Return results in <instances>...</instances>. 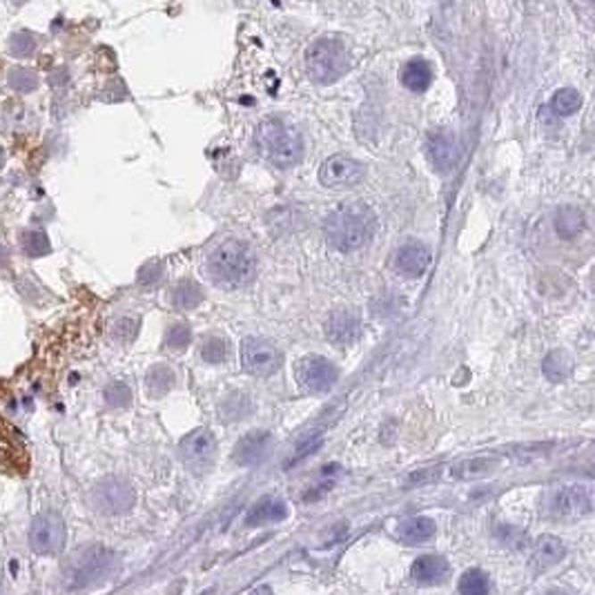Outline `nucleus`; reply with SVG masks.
Here are the masks:
<instances>
[{"label":"nucleus","instance_id":"obj_11","mask_svg":"<svg viewBox=\"0 0 595 595\" xmlns=\"http://www.w3.org/2000/svg\"><path fill=\"white\" fill-rule=\"evenodd\" d=\"M339 373L333 361L326 357L310 355L303 357L297 364V382L308 393H326L335 386Z\"/></svg>","mask_w":595,"mask_h":595},{"label":"nucleus","instance_id":"obj_9","mask_svg":"<svg viewBox=\"0 0 595 595\" xmlns=\"http://www.w3.org/2000/svg\"><path fill=\"white\" fill-rule=\"evenodd\" d=\"M214 453H217V442H214L212 433L199 428V431H192L190 435H186L178 444V455H181V462L190 468L194 475L201 473H208L210 467L214 462Z\"/></svg>","mask_w":595,"mask_h":595},{"label":"nucleus","instance_id":"obj_41","mask_svg":"<svg viewBox=\"0 0 595 595\" xmlns=\"http://www.w3.org/2000/svg\"><path fill=\"white\" fill-rule=\"evenodd\" d=\"M453 3V0H442V4H450Z\"/></svg>","mask_w":595,"mask_h":595},{"label":"nucleus","instance_id":"obj_17","mask_svg":"<svg viewBox=\"0 0 595 595\" xmlns=\"http://www.w3.org/2000/svg\"><path fill=\"white\" fill-rule=\"evenodd\" d=\"M566 556V547L556 535H542L533 544V565L535 569L547 571L551 566L560 565Z\"/></svg>","mask_w":595,"mask_h":595},{"label":"nucleus","instance_id":"obj_32","mask_svg":"<svg viewBox=\"0 0 595 595\" xmlns=\"http://www.w3.org/2000/svg\"><path fill=\"white\" fill-rule=\"evenodd\" d=\"M227 355H230V346H227L226 339L221 337L205 339L203 348H201V357H203V361H208V364H223V361L227 359Z\"/></svg>","mask_w":595,"mask_h":595},{"label":"nucleus","instance_id":"obj_33","mask_svg":"<svg viewBox=\"0 0 595 595\" xmlns=\"http://www.w3.org/2000/svg\"><path fill=\"white\" fill-rule=\"evenodd\" d=\"M105 401L114 406V409H123V406H129V401H132V391H129L128 384L114 382L105 388Z\"/></svg>","mask_w":595,"mask_h":595},{"label":"nucleus","instance_id":"obj_7","mask_svg":"<svg viewBox=\"0 0 595 595\" xmlns=\"http://www.w3.org/2000/svg\"><path fill=\"white\" fill-rule=\"evenodd\" d=\"M92 500V507L98 513H105V516H120V513H128L134 507V489L120 477H105V480L98 482L96 486L89 493Z\"/></svg>","mask_w":595,"mask_h":595},{"label":"nucleus","instance_id":"obj_14","mask_svg":"<svg viewBox=\"0 0 595 595\" xmlns=\"http://www.w3.org/2000/svg\"><path fill=\"white\" fill-rule=\"evenodd\" d=\"M361 324L357 319V315L346 308H337V310L330 312V317L326 319V337L335 343V346H351L359 339Z\"/></svg>","mask_w":595,"mask_h":595},{"label":"nucleus","instance_id":"obj_10","mask_svg":"<svg viewBox=\"0 0 595 595\" xmlns=\"http://www.w3.org/2000/svg\"><path fill=\"white\" fill-rule=\"evenodd\" d=\"M364 178V165L346 154L326 159L319 168V181L330 190H348Z\"/></svg>","mask_w":595,"mask_h":595},{"label":"nucleus","instance_id":"obj_16","mask_svg":"<svg viewBox=\"0 0 595 595\" xmlns=\"http://www.w3.org/2000/svg\"><path fill=\"white\" fill-rule=\"evenodd\" d=\"M270 444H272L270 433L252 431L236 442L235 455H232V458H235V462L241 464V467H250V464H257L266 458Z\"/></svg>","mask_w":595,"mask_h":595},{"label":"nucleus","instance_id":"obj_8","mask_svg":"<svg viewBox=\"0 0 595 595\" xmlns=\"http://www.w3.org/2000/svg\"><path fill=\"white\" fill-rule=\"evenodd\" d=\"M241 364L254 377H270L279 370L281 352L266 339L248 337L241 343Z\"/></svg>","mask_w":595,"mask_h":595},{"label":"nucleus","instance_id":"obj_19","mask_svg":"<svg viewBox=\"0 0 595 595\" xmlns=\"http://www.w3.org/2000/svg\"><path fill=\"white\" fill-rule=\"evenodd\" d=\"M288 517V507L285 502L277 498H263L250 508L248 517H245V525L248 526H263V525H275Z\"/></svg>","mask_w":595,"mask_h":595},{"label":"nucleus","instance_id":"obj_26","mask_svg":"<svg viewBox=\"0 0 595 595\" xmlns=\"http://www.w3.org/2000/svg\"><path fill=\"white\" fill-rule=\"evenodd\" d=\"M21 248H22V252H25V257H29V259L47 257V254L52 252V244H49L47 235L40 230L22 232Z\"/></svg>","mask_w":595,"mask_h":595},{"label":"nucleus","instance_id":"obj_37","mask_svg":"<svg viewBox=\"0 0 595 595\" xmlns=\"http://www.w3.org/2000/svg\"><path fill=\"white\" fill-rule=\"evenodd\" d=\"M159 279H161V266H159V263H150V266L143 268L141 275H138V281H141L143 285H152V284H156Z\"/></svg>","mask_w":595,"mask_h":595},{"label":"nucleus","instance_id":"obj_29","mask_svg":"<svg viewBox=\"0 0 595 595\" xmlns=\"http://www.w3.org/2000/svg\"><path fill=\"white\" fill-rule=\"evenodd\" d=\"M36 47H38V38H36L34 31H27V29H21V31H16V34H12V38H9V43H7L9 54L16 58L34 56Z\"/></svg>","mask_w":595,"mask_h":595},{"label":"nucleus","instance_id":"obj_1","mask_svg":"<svg viewBox=\"0 0 595 595\" xmlns=\"http://www.w3.org/2000/svg\"><path fill=\"white\" fill-rule=\"evenodd\" d=\"M375 232V214L364 203H342L326 217L324 235L339 252L364 248Z\"/></svg>","mask_w":595,"mask_h":595},{"label":"nucleus","instance_id":"obj_15","mask_svg":"<svg viewBox=\"0 0 595 595\" xmlns=\"http://www.w3.org/2000/svg\"><path fill=\"white\" fill-rule=\"evenodd\" d=\"M428 159H431L433 168L442 174L453 172L455 163H458V147H455L453 134L446 129H437L428 136Z\"/></svg>","mask_w":595,"mask_h":595},{"label":"nucleus","instance_id":"obj_25","mask_svg":"<svg viewBox=\"0 0 595 595\" xmlns=\"http://www.w3.org/2000/svg\"><path fill=\"white\" fill-rule=\"evenodd\" d=\"M145 386H147V393H150V397L159 400V397H163L165 393L172 391L174 373L165 364L152 366L150 373H147Z\"/></svg>","mask_w":595,"mask_h":595},{"label":"nucleus","instance_id":"obj_31","mask_svg":"<svg viewBox=\"0 0 595 595\" xmlns=\"http://www.w3.org/2000/svg\"><path fill=\"white\" fill-rule=\"evenodd\" d=\"M491 591V583L486 578V574H482L480 569H471L462 575L459 580V593L464 595H484Z\"/></svg>","mask_w":595,"mask_h":595},{"label":"nucleus","instance_id":"obj_39","mask_svg":"<svg viewBox=\"0 0 595 595\" xmlns=\"http://www.w3.org/2000/svg\"><path fill=\"white\" fill-rule=\"evenodd\" d=\"M3 163H4V152L3 147H0V168H3Z\"/></svg>","mask_w":595,"mask_h":595},{"label":"nucleus","instance_id":"obj_23","mask_svg":"<svg viewBox=\"0 0 595 595\" xmlns=\"http://www.w3.org/2000/svg\"><path fill=\"white\" fill-rule=\"evenodd\" d=\"M571 370H574V359L569 357V352L553 351L544 357L542 373L549 382H553V384L565 382V379H569Z\"/></svg>","mask_w":595,"mask_h":595},{"label":"nucleus","instance_id":"obj_36","mask_svg":"<svg viewBox=\"0 0 595 595\" xmlns=\"http://www.w3.org/2000/svg\"><path fill=\"white\" fill-rule=\"evenodd\" d=\"M437 477H440V467L422 468V471L410 473L409 480H406V486H422V484H428V482H435Z\"/></svg>","mask_w":595,"mask_h":595},{"label":"nucleus","instance_id":"obj_6","mask_svg":"<svg viewBox=\"0 0 595 595\" xmlns=\"http://www.w3.org/2000/svg\"><path fill=\"white\" fill-rule=\"evenodd\" d=\"M67 544L65 522L58 513H38L29 526V549L38 556H58Z\"/></svg>","mask_w":595,"mask_h":595},{"label":"nucleus","instance_id":"obj_38","mask_svg":"<svg viewBox=\"0 0 595 595\" xmlns=\"http://www.w3.org/2000/svg\"><path fill=\"white\" fill-rule=\"evenodd\" d=\"M9 263V250L4 245H0V268H4Z\"/></svg>","mask_w":595,"mask_h":595},{"label":"nucleus","instance_id":"obj_21","mask_svg":"<svg viewBox=\"0 0 595 595\" xmlns=\"http://www.w3.org/2000/svg\"><path fill=\"white\" fill-rule=\"evenodd\" d=\"M397 538L406 544H424L435 538V522L431 517H409L397 526Z\"/></svg>","mask_w":595,"mask_h":595},{"label":"nucleus","instance_id":"obj_27","mask_svg":"<svg viewBox=\"0 0 595 595\" xmlns=\"http://www.w3.org/2000/svg\"><path fill=\"white\" fill-rule=\"evenodd\" d=\"M7 83L13 92L31 94L38 87V74L29 67H12L7 74Z\"/></svg>","mask_w":595,"mask_h":595},{"label":"nucleus","instance_id":"obj_20","mask_svg":"<svg viewBox=\"0 0 595 595\" xmlns=\"http://www.w3.org/2000/svg\"><path fill=\"white\" fill-rule=\"evenodd\" d=\"M449 575V562L440 556H422L410 566V578L422 584H435Z\"/></svg>","mask_w":595,"mask_h":595},{"label":"nucleus","instance_id":"obj_42","mask_svg":"<svg viewBox=\"0 0 595 595\" xmlns=\"http://www.w3.org/2000/svg\"><path fill=\"white\" fill-rule=\"evenodd\" d=\"M583 3H591V0H583Z\"/></svg>","mask_w":595,"mask_h":595},{"label":"nucleus","instance_id":"obj_18","mask_svg":"<svg viewBox=\"0 0 595 595\" xmlns=\"http://www.w3.org/2000/svg\"><path fill=\"white\" fill-rule=\"evenodd\" d=\"M553 227H556V235L560 239L571 241L578 235H583L584 227H587V217L575 205H562L556 212V217H553Z\"/></svg>","mask_w":595,"mask_h":595},{"label":"nucleus","instance_id":"obj_22","mask_svg":"<svg viewBox=\"0 0 595 595\" xmlns=\"http://www.w3.org/2000/svg\"><path fill=\"white\" fill-rule=\"evenodd\" d=\"M401 83L410 92H426L433 83V67L422 58H413L401 70Z\"/></svg>","mask_w":595,"mask_h":595},{"label":"nucleus","instance_id":"obj_2","mask_svg":"<svg viewBox=\"0 0 595 595\" xmlns=\"http://www.w3.org/2000/svg\"><path fill=\"white\" fill-rule=\"evenodd\" d=\"M208 270L217 284L226 288H241L250 284L257 272V254L245 241L230 239L210 254Z\"/></svg>","mask_w":595,"mask_h":595},{"label":"nucleus","instance_id":"obj_34","mask_svg":"<svg viewBox=\"0 0 595 595\" xmlns=\"http://www.w3.org/2000/svg\"><path fill=\"white\" fill-rule=\"evenodd\" d=\"M192 339V330L187 324H177L168 330L165 335V346L172 348V351H183V348L190 343Z\"/></svg>","mask_w":595,"mask_h":595},{"label":"nucleus","instance_id":"obj_3","mask_svg":"<svg viewBox=\"0 0 595 595\" xmlns=\"http://www.w3.org/2000/svg\"><path fill=\"white\" fill-rule=\"evenodd\" d=\"M119 556L105 547L80 549L62 566V578L70 589H89L107 583L119 574Z\"/></svg>","mask_w":595,"mask_h":595},{"label":"nucleus","instance_id":"obj_40","mask_svg":"<svg viewBox=\"0 0 595 595\" xmlns=\"http://www.w3.org/2000/svg\"><path fill=\"white\" fill-rule=\"evenodd\" d=\"M13 4H22V3H27V0H12Z\"/></svg>","mask_w":595,"mask_h":595},{"label":"nucleus","instance_id":"obj_5","mask_svg":"<svg viewBox=\"0 0 595 595\" xmlns=\"http://www.w3.org/2000/svg\"><path fill=\"white\" fill-rule=\"evenodd\" d=\"M348 67H351V58H348V52L342 45V40L324 36V38L315 40L308 47L306 70L310 79L317 80V83H335V80H339L346 74Z\"/></svg>","mask_w":595,"mask_h":595},{"label":"nucleus","instance_id":"obj_12","mask_svg":"<svg viewBox=\"0 0 595 595\" xmlns=\"http://www.w3.org/2000/svg\"><path fill=\"white\" fill-rule=\"evenodd\" d=\"M593 511V493L587 484L565 486L553 498V513L560 517H583Z\"/></svg>","mask_w":595,"mask_h":595},{"label":"nucleus","instance_id":"obj_28","mask_svg":"<svg viewBox=\"0 0 595 595\" xmlns=\"http://www.w3.org/2000/svg\"><path fill=\"white\" fill-rule=\"evenodd\" d=\"M201 299H203V293H201V288L194 281H183L172 293V303L181 308V310H192V308L199 306Z\"/></svg>","mask_w":595,"mask_h":595},{"label":"nucleus","instance_id":"obj_35","mask_svg":"<svg viewBox=\"0 0 595 595\" xmlns=\"http://www.w3.org/2000/svg\"><path fill=\"white\" fill-rule=\"evenodd\" d=\"M138 333V321L136 319H129V317H125V319L116 321L114 326V339H119V342L123 343H129L134 337H136Z\"/></svg>","mask_w":595,"mask_h":595},{"label":"nucleus","instance_id":"obj_13","mask_svg":"<svg viewBox=\"0 0 595 595\" xmlns=\"http://www.w3.org/2000/svg\"><path fill=\"white\" fill-rule=\"evenodd\" d=\"M391 266L404 279H417L431 266V250L422 244H406L393 254Z\"/></svg>","mask_w":595,"mask_h":595},{"label":"nucleus","instance_id":"obj_4","mask_svg":"<svg viewBox=\"0 0 595 595\" xmlns=\"http://www.w3.org/2000/svg\"><path fill=\"white\" fill-rule=\"evenodd\" d=\"M257 145L275 168H293L303 154V138L281 119H266L257 128Z\"/></svg>","mask_w":595,"mask_h":595},{"label":"nucleus","instance_id":"obj_24","mask_svg":"<svg viewBox=\"0 0 595 595\" xmlns=\"http://www.w3.org/2000/svg\"><path fill=\"white\" fill-rule=\"evenodd\" d=\"M498 464L500 462L495 458H473L455 464V467L450 468V473H453V477H458V480H475V477L489 475L493 468H498Z\"/></svg>","mask_w":595,"mask_h":595},{"label":"nucleus","instance_id":"obj_30","mask_svg":"<svg viewBox=\"0 0 595 595\" xmlns=\"http://www.w3.org/2000/svg\"><path fill=\"white\" fill-rule=\"evenodd\" d=\"M551 107L556 114L571 116V114H575L580 107H583V96H580L578 89L565 87V89H560V92H556V96H553V101H551Z\"/></svg>","mask_w":595,"mask_h":595}]
</instances>
